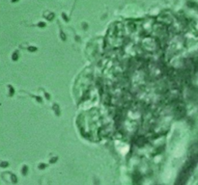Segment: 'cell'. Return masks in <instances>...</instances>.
Returning a JSON list of instances; mask_svg holds the SVG:
<instances>
[{
	"label": "cell",
	"instance_id": "obj_1",
	"mask_svg": "<svg viewBox=\"0 0 198 185\" xmlns=\"http://www.w3.org/2000/svg\"><path fill=\"white\" fill-rule=\"evenodd\" d=\"M186 185H198V164L192 170L189 179L186 182Z\"/></svg>",
	"mask_w": 198,
	"mask_h": 185
}]
</instances>
